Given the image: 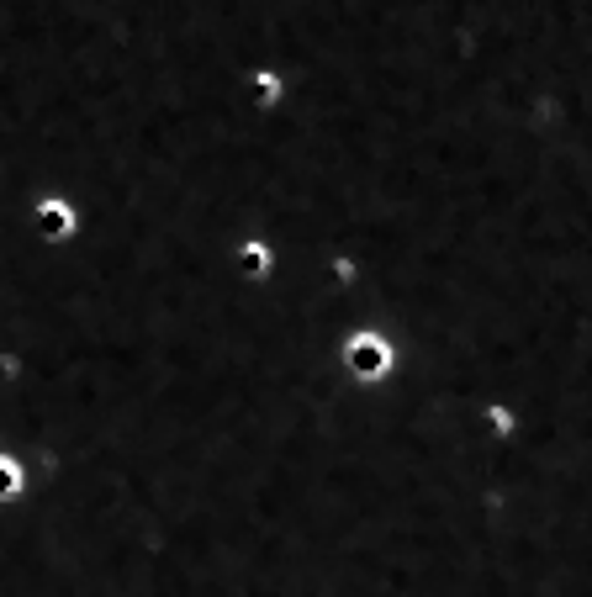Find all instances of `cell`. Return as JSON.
Instances as JSON below:
<instances>
[{
    "label": "cell",
    "instance_id": "cell-1",
    "mask_svg": "<svg viewBox=\"0 0 592 597\" xmlns=\"http://www.w3.org/2000/svg\"><path fill=\"white\" fill-rule=\"evenodd\" d=\"M349 360H355V370H381V365H386V349L376 354L370 344H355V354H349Z\"/></svg>",
    "mask_w": 592,
    "mask_h": 597
}]
</instances>
